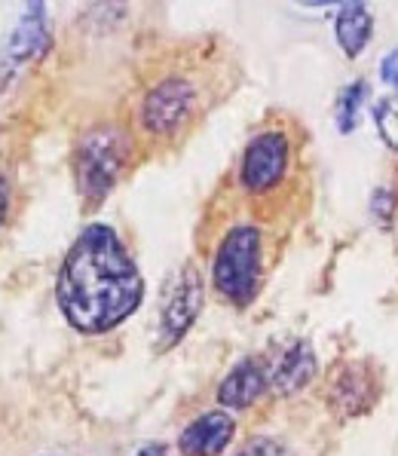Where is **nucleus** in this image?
Masks as SVG:
<instances>
[{"instance_id": "1", "label": "nucleus", "mask_w": 398, "mask_h": 456, "mask_svg": "<svg viewBox=\"0 0 398 456\" xmlns=\"http://www.w3.org/2000/svg\"><path fill=\"white\" fill-rule=\"evenodd\" d=\"M55 300L80 334H108L144 300V279L108 224H89L74 240L55 279Z\"/></svg>"}, {"instance_id": "2", "label": "nucleus", "mask_w": 398, "mask_h": 456, "mask_svg": "<svg viewBox=\"0 0 398 456\" xmlns=\"http://www.w3.org/2000/svg\"><path fill=\"white\" fill-rule=\"evenodd\" d=\"M132 157V135L123 126H93L74 151V175L86 206H102Z\"/></svg>"}, {"instance_id": "3", "label": "nucleus", "mask_w": 398, "mask_h": 456, "mask_svg": "<svg viewBox=\"0 0 398 456\" xmlns=\"http://www.w3.org/2000/svg\"><path fill=\"white\" fill-rule=\"evenodd\" d=\"M261 230L255 224H236L227 230L215 251L212 282L224 300L236 306H248L261 289Z\"/></svg>"}, {"instance_id": "4", "label": "nucleus", "mask_w": 398, "mask_h": 456, "mask_svg": "<svg viewBox=\"0 0 398 456\" xmlns=\"http://www.w3.org/2000/svg\"><path fill=\"white\" fill-rule=\"evenodd\" d=\"M197 108H199L197 83L184 74H169L144 93L138 120H142V129L150 138H163L166 142V138H175L178 132H184L191 126Z\"/></svg>"}, {"instance_id": "5", "label": "nucleus", "mask_w": 398, "mask_h": 456, "mask_svg": "<svg viewBox=\"0 0 398 456\" xmlns=\"http://www.w3.org/2000/svg\"><path fill=\"white\" fill-rule=\"evenodd\" d=\"M291 166V142L282 129L257 132L248 142L240 163V184L251 196H264L276 191L285 181Z\"/></svg>"}, {"instance_id": "6", "label": "nucleus", "mask_w": 398, "mask_h": 456, "mask_svg": "<svg viewBox=\"0 0 398 456\" xmlns=\"http://www.w3.org/2000/svg\"><path fill=\"white\" fill-rule=\"evenodd\" d=\"M202 276L193 264H187L184 270L175 276L172 291L166 297L163 315H159V340H157V353H169L172 346H178L184 340V334L193 328L197 315L202 310Z\"/></svg>"}, {"instance_id": "7", "label": "nucleus", "mask_w": 398, "mask_h": 456, "mask_svg": "<svg viewBox=\"0 0 398 456\" xmlns=\"http://www.w3.org/2000/svg\"><path fill=\"white\" fill-rule=\"evenodd\" d=\"M53 34H50V10L46 0H25V10L19 16L16 28L10 31L4 46V59H0V71L4 80H10L22 65L34 59H44L50 53Z\"/></svg>"}, {"instance_id": "8", "label": "nucleus", "mask_w": 398, "mask_h": 456, "mask_svg": "<svg viewBox=\"0 0 398 456\" xmlns=\"http://www.w3.org/2000/svg\"><path fill=\"white\" fill-rule=\"evenodd\" d=\"M233 432H236V423L230 413L208 411L181 432L178 451L181 456H221L227 451Z\"/></svg>"}, {"instance_id": "9", "label": "nucleus", "mask_w": 398, "mask_h": 456, "mask_svg": "<svg viewBox=\"0 0 398 456\" xmlns=\"http://www.w3.org/2000/svg\"><path fill=\"white\" fill-rule=\"evenodd\" d=\"M270 386V370L257 359H242L218 386V402L230 411H246Z\"/></svg>"}, {"instance_id": "10", "label": "nucleus", "mask_w": 398, "mask_h": 456, "mask_svg": "<svg viewBox=\"0 0 398 456\" xmlns=\"http://www.w3.org/2000/svg\"><path fill=\"white\" fill-rule=\"evenodd\" d=\"M316 377V353L306 340H295L279 353L270 368V386L279 395H295Z\"/></svg>"}, {"instance_id": "11", "label": "nucleus", "mask_w": 398, "mask_h": 456, "mask_svg": "<svg viewBox=\"0 0 398 456\" xmlns=\"http://www.w3.org/2000/svg\"><path fill=\"white\" fill-rule=\"evenodd\" d=\"M374 37V16L365 0H344L334 19V40L346 59H359Z\"/></svg>"}, {"instance_id": "12", "label": "nucleus", "mask_w": 398, "mask_h": 456, "mask_svg": "<svg viewBox=\"0 0 398 456\" xmlns=\"http://www.w3.org/2000/svg\"><path fill=\"white\" fill-rule=\"evenodd\" d=\"M334 395L344 404L349 413L368 408L374 402V377L368 374L365 364H346L337 374V383H334Z\"/></svg>"}, {"instance_id": "13", "label": "nucleus", "mask_w": 398, "mask_h": 456, "mask_svg": "<svg viewBox=\"0 0 398 456\" xmlns=\"http://www.w3.org/2000/svg\"><path fill=\"white\" fill-rule=\"evenodd\" d=\"M365 98H368V83L365 80H353L349 86H344L337 93V102H334V120H337L344 135H349V132L359 126Z\"/></svg>"}, {"instance_id": "14", "label": "nucleus", "mask_w": 398, "mask_h": 456, "mask_svg": "<svg viewBox=\"0 0 398 456\" xmlns=\"http://www.w3.org/2000/svg\"><path fill=\"white\" fill-rule=\"evenodd\" d=\"M374 123L380 142L398 153V95H386L374 104Z\"/></svg>"}, {"instance_id": "15", "label": "nucleus", "mask_w": 398, "mask_h": 456, "mask_svg": "<svg viewBox=\"0 0 398 456\" xmlns=\"http://www.w3.org/2000/svg\"><path fill=\"white\" fill-rule=\"evenodd\" d=\"M371 215H374V221L380 224L383 230H389L395 224V217H398V191L393 184L377 187V191L371 193Z\"/></svg>"}, {"instance_id": "16", "label": "nucleus", "mask_w": 398, "mask_h": 456, "mask_svg": "<svg viewBox=\"0 0 398 456\" xmlns=\"http://www.w3.org/2000/svg\"><path fill=\"white\" fill-rule=\"evenodd\" d=\"M236 456H291V453L273 438H251Z\"/></svg>"}, {"instance_id": "17", "label": "nucleus", "mask_w": 398, "mask_h": 456, "mask_svg": "<svg viewBox=\"0 0 398 456\" xmlns=\"http://www.w3.org/2000/svg\"><path fill=\"white\" fill-rule=\"evenodd\" d=\"M380 80L386 86H393L398 95V49H393V53H386L380 59Z\"/></svg>"}, {"instance_id": "18", "label": "nucleus", "mask_w": 398, "mask_h": 456, "mask_svg": "<svg viewBox=\"0 0 398 456\" xmlns=\"http://www.w3.org/2000/svg\"><path fill=\"white\" fill-rule=\"evenodd\" d=\"M6 212H10V181L0 175V227L6 224Z\"/></svg>"}, {"instance_id": "19", "label": "nucleus", "mask_w": 398, "mask_h": 456, "mask_svg": "<svg viewBox=\"0 0 398 456\" xmlns=\"http://www.w3.org/2000/svg\"><path fill=\"white\" fill-rule=\"evenodd\" d=\"M135 456H166V444H144Z\"/></svg>"}, {"instance_id": "20", "label": "nucleus", "mask_w": 398, "mask_h": 456, "mask_svg": "<svg viewBox=\"0 0 398 456\" xmlns=\"http://www.w3.org/2000/svg\"><path fill=\"white\" fill-rule=\"evenodd\" d=\"M304 6H331V4H344V0H297Z\"/></svg>"}]
</instances>
